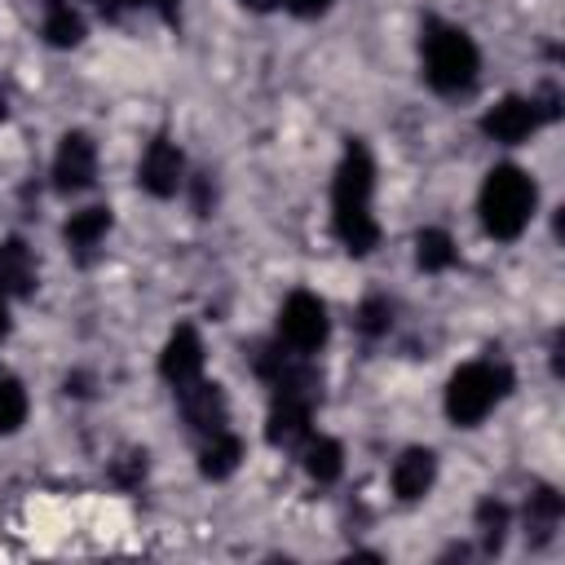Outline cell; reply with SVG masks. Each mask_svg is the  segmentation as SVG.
I'll use <instances>...</instances> for the list:
<instances>
[{"instance_id":"e0dca14e","label":"cell","mask_w":565,"mask_h":565,"mask_svg":"<svg viewBox=\"0 0 565 565\" xmlns=\"http://www.w3.org/2000/svg\"><path fill=\"white\" fill-rule=\"evenodd\" d=\"M305 472H309L318 486H331V481L344 472V450H340V441H331V437H305Z\"/></svg>"},{"instance_id":"9a60e30c","label":"cell","mask_w":565,"mask_h":565,"mask_svg":"<svg viewBox=\"0 0 565 565\" xmlns=\"http://www.w3.org/2000/svg\"><path fill=\"white\" fill-rule=\"evenodd\" d=\"M238 459H243V441H238L230 428L203 437V446H199V472L212 477V481H225V477L238 468Z\"/></svg>"},{"instance_id":"484cf974","label":"cell","mask_w":565,"mask_h":565,"mask_svg":"<svg viewBox=\"0 0 565 565\" xmlns=\"http://www.w3.org/2000/svg\"><path fill=\"white\" fill-rule=\"evenodd\" d=\"M93 4H97V13H102V18H110V22H115L132 0H93Z\"/></svg>"},{"instance_id":"277c9868","label":"cell","mask_w":565,"mask_h":565,"mask_svg":"<svg viewBox=\"0 0 565 565\" xmlns=\"http://www.w3.org/2000/svg\"><path fill=\"white\" fill-rule=\"evenodd\" d=\"M477 44L463 26L450 22H428L424 26V75L437 93H463L477 79Z\"/></svg>"},{"instance_id":"ffe728a7","label":"cell","mask_w":565,"mask_h":565,"mask_svg":"<svg viewBox=\"0 0 565 565\" xmlns=\"http://www.w3.org/2000/svg\"><path fill=\"white\" fill-rule=\"evenodd\" d=\"M26 388L13 380V375H0V437L18 433L26 424Z\"/></svg>"},{"instance_id":"d6986e66","label":"cell","mask_w":565,"mask_h":565,"mask_svg":"<svg viewBox=\"0 0 565 565\" xmlns=\"http://www.w3.org/2000/svg\"><path fill=\"white\" fill-rule=\"evenodd\" d=\"M455 256H459V247H455V238L446 234V230H419V238H415V260H419V269H428V274H441V269H450L455 265Z\"/></svg>"},{"instance_id":"cb8c5ba5","label":"cell","mask_w":565,"mask_h":565,"mask_svg":"<svg viewBox=\"0 0 565 565\" xmlns=\"http://www.w3.org/2000/svg\"><path fill=\"white\" fill-rule=\"evenodd\" d=\"M296 18H318V13H327L331 9V0H282Z\"/></svg>"},{"instance_id":"3957f363","label":"cell","mask_w":565,"mask_h":565,"mask_svg":"<svg viewBox=\"0 0 565 565\" xmlns=\"http://www.w3.org/2000/svg\"><path fill=\"white\" fill-rule=\"evenodd\" d=\"M512 393V371L508 362H468L450 375L446 384V415L459 424V428H477L503 397Z\"/></svg>"},{"instance_id":"44dd1931","label":"cell","mask_w":565,"mask_h":565,"mask_svg":"<svg viewBox=\"0 0 565 565\" xmlns=\"http://www.w3.org/2000/svg\"><path fill=\"white\" fill-rule=\"evenodd\" d=\"M477 534H481V547L486 552H499L503 539H508V508L499 499H481L477 508Z\"/></svg>"},{"instance_id":"30bf717a","label":"cell","mask_w":565,"mask_h":565,"mask_svg":"<svg viewBox=\"0 0 565 565\" xmlns=\"http://www.w3.org/2000/svg\"><path fill=\"white\" fill-rule=\"evenodd\" d=\"M309 411H313V397L305 393H274V406H269V424H265V437L269 446H300L309 437Z\"/></svg>"},{"instance_id":"603a6c76","label":"cell","mask_w":565,"mask_h":565,"mask_svg":"<svg viewBox=\"0 0 565 565\" xmlns=\"http://www.w3.org/2000/svg\"><path fill=\"white\" fill-rule=\"evenodd\" d=\"M388 327H393V305L380 300V296L362 300V309H358V331H362V335H384Z\"/></svg>"},{"instance_id":"5bb4252c","label":"cell","mask_w":565,"mask_h":565,"mask_svg":"<svg viewBox=\"0 0 565 565\" xmlns=\"http://www.w3.org/2000/svg\"><path fill=\"white\" fill-rule=\"evenodd\" d=\"M40 282L35 274V256L22 238H4L0 243V291L4 296H31Z\"/></svg>"},{"instance_id":"52a82bcc","label":"cell","mask_w":565,"mask_h":565,"mask_svg":"<svg viewBox=\"0 0 565 565\" xmlns=\"http://www.w3.org/2000/svg\"><path fill=\"white\" fill-rule=\"evenodd\" d=\"M97 181V146L88 132H66L53 154V185L62 194H79Z\"/></svg>"},{"instance_id":"83f0119b","label":"cell","mask_w":565,"mask_h":565,"mask_svg":"<svg viewBox=\"0 0 565 565\" xmlns=\"http://www.w3.org/2000/svg\"><path fill=\"white\" fill-rule=\"evenodd\" d=\"M4 331H9V309H4V291H0V340H4Z\"/></svg>"},{"instance_id":"4fadbf2b","label":"cell","mask_w":565,"mask_h":565,"mask_svg":"<svg viewBox=\"0 0 565 565\" xmlns=\"http://www.w3.org/2000/svg\"><path fill=\"white\" fill-rule=\"evenodd\" d=\"M106 234H110V207H79V212H71V221L62 230L75 260H93V252L106 243Z\"/></svg>"},{"instance_id":"2e32d148","label":"cell","mask_w":565,"mask_h":565,"mask_svg":"<svg viewBox=\"0 0 565 565\" xmlns=\"http://www.w3.org/2000/svg\"><path fill=\"white\" fill-rule=\"evenodd\" d=\"M44 40L53 49H71L84 40V18L71 0H44Z\"/></svg>"},{"instance_id":"6da1fadb","label":"cell","mask_w":565,"mask_h":565,"mask_svg":"<svg viewBox=\"0 0 565 565\" xmlns=\"http://www.w3.org/2000/svg\"><path fill=\"white\" fill-rule=\"evenodd\" d=\"M371 190H375V163L362 141H349L331 181V230L353 256H366L380 243V225L371 216Z\"/></svg>"},{"instance_id":"7c38bea8","label":"cell","mask_w":565,"mask_h":565,"mask_svg":"<svg viewBox=\"0 0 565 565\" xmlns=\"http://www.w3.org/2000/svg\"><path fill=\"white\" fill-rule=\"evenodd\" d=\"M433 481H437V455L428 446L402 450V459L393 463V494L402 503H415V499H424L433 490Z\"/></svg>"},{"instance_id":"8992f818","label":"cell","mask_w":565,"mask_h":565,"mask_svg":"<svg viewBox=\"0 0 565 565\" xmlns=\"http://www.w3.org/2000/svg\"><path fill=\"white\" fill-rule=\"evenodd\" d=\"M547 119H556V97H503L499 106L486 110L481 119V132L490 141H503V146H516L525 141L534 128H543Z\"/></svg>"},{"instance_id":"4316f807","label":"cell","mask_w":565,"mask_h":565,"mask_svg":"<svg viewBox=\"0 0 565 565\" xmlns=\"http://www.w3.org/2000/svg\"><path fill=\"white\" fill-rule=\"evenodd\" d=\"M247 9H256V13H265V9H274V4H282V0H243Z\"/></svg>"},{"instance_id":"9c48e42d","label":"cell","mask_w":565,"mask_h":565,"mask_svg":"<svg viewBox=\"0 0 565 565\" xmlns=\"http://www.w3.org/2000/svg\"><path fill=\"white\" fill-rule=\"evenodd\" d=\"M181 181H185V159H181L177 141L154 137V141L146 146V154H141L137 185H141L146 194H154V199H172V194L181 190Z\"/></svg>"},{"instance_id":"8fae6325","label":"cell","mask_w":565,"mask_h":565,"mask_svg":"<svg viewBox=\"0 0 565 565\" xmlns=\"http://www.w3.org/2000/svg\"><path fill=\"white\" fill-rule=\"evenodd\" d=\"M159 375H163L172 388H181V384H190V380L203 375V340H199L194 327H177V331L168 335V344H163V353H159Z\"/></svg>"},{"instance_id":"ac0fdd59","label":"cell","mask_w":565,"mask_h":565,"mask_svg":"<svg viewBox=\"0 0 565 565\" xmlns=\"http://www.w3.org/2000/svg\"><path fill=\"white\" fill-rule=\"evenodd\" d=\"M561 494L552 490V486H539L530 499H525V525L534 530V543H547L552 539V530L561 525Z\"/></svg>"},{"instance_id":"5b68a950","label":"cell","mask_w":565,"mask_h":565,"mask_svg":"<svg viewBox=\"0 0 565 565\" xmlns=\"http://www.w3.org/2000/svg\"><path fill=\"white\" fill-rule=\"evenodd\" d=\"M327 331H331V318H327V305H322L313 291H291V296L282 300L278 340H282L291 353H300V358L318 353V349L327 344Z\"/></svg>"},{"instance_id":"d4e9b609","label":"cell","mask_w":565,"mask_h":565,"mask_svg":"<svg viewBox=\"0 0 565 565\" xmlns=\"http://www.w3.org/2000/svg\"><path fill=\"white\" fill-rule=\"evenodd\" d=\"M132 4H141V9H154L163 22H177V9H181V0H132Z\"/></svg>"},{"instance_id":"7402d4cb","label":"cell","mask_w":565,"mask_h":565,"mask_svg":"<svg viewBox=\"0 0 565 565\" xmlns=\"http://www.w3.org/2000/svg\"><path fill=\"white\" fill-rule=\"evenodd\" d=\"M146 450H124V455H115L110 459V481L119 486V490H137L141 481H146Z\"/></svg>"},{"instance_id":"ba28073f","label":"cell","mask_w":565,"mask_h":565,"mask_svg":"<svg viewBox=\"0 0 565 565\" xmlns=\"http://www.w3.org/2000/svg\"><path fill=\"white\" fill-rule=\"evenodd\" d=\"M177 397H181V415H185V424H190V433L199 441L212 437V433H221V428H230V406H225L221 384L190 380V384L177 388Z\"/></svg>"},{"instance_id":"7a4b0ae2","label":"cell","mask_w":565,"mask_h":565,"mask_svg":"<svg viewBox=\"0 0 565 565\" xmlns=\"http://www.w3.org/2000/svg\"><path fill=\"white\" fill-rule=\"evenodd\" d=\"M534 203H539V190H534V181H530L525 168L499 163V168L486 172V185H481L477 207H481V225H486L490 238H499V243L521 238L525 225H530V216H534Z\"/></svg>"}]
</instances>
